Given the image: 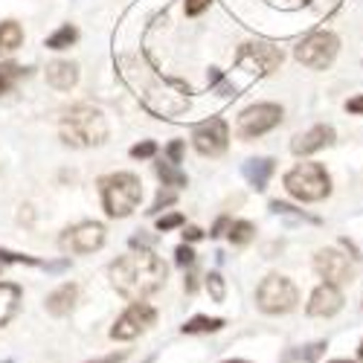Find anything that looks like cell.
Masks as SVG:
<instances>
[{
  "label": "cell",
  "instance_id": "1",
  "mask_svg": "<svg viewBox=\"0 0 363 363\" xmlns=\"http://www.w3.org/2000/svg\"><path fill=\"white\" fill-rule=\"evenodd\" d=\"M111 282L119 296L131 302H143L166 282V264L151 250H140L131 256H123L111 264Z\"/></svg>",
  "mask_w": 363,
  "mask_h": 363
},
{
  "label": "cell",
  "instance_id": "2",
  "mask_svg": "<svg viewBox=\"0 0 363 363\" xmlns=\"http://www.w3.org/2000/svg\"><path fill=\"white\" fill-rule=\"evenodd\" d=\"M62 140L73 148H94L108 140V119L94 105H79L62 119Z\"/></svg>",
  "mask_w": 363,
  "mask_h": 363
},
{
  "label": "cell",
  "instance_id": "3",
  "mask_svg": "<svg viewBox=\"0 0 363 363\" xmlns=\"http://www.w3.org/2000/svg\"><path fill=\"white\" fill-rule=\"evenodd\" d=\"M102 186V201H105V213L111 218H125L131 216L140 198H143V184L140 177L131 174V172H116V174H108L99 180Z\"/></svg>",
  "mask_w": 363,
  "mask_h": 363
},
{
  "label": "cell",
  "instance_id": "4",
  "mask_svg": "<svg viewBox=\"0 0 363 363\" xmlns=\"http://www.w3.org/2000/svg\"><path fill=\"white\" fill-rule=\"evenodd\" d=\"M285 189L296 201H323L331 192V180L320 163H299L285 174Z\"/></svg>",
  "mask_w": 363,
  "mask_h": 363
},
{
  "label": "cell",
  "instance_id": "5",
  "mask_svg": "<svg viewBox=\"0 0 363 363\" xmlns=\"http://www.w3.org/2000/svg\"><path fill=\"white\" fill-rule=\"evenodd\" d=\"M256 302L264 314H288L296 308L299 302V291L288 277H277L270 274L262 279V285L256 288Z\"/></svg>",
  "mask_w": 363,
  "mask_h": 363
},
{
  "label": "cell",
  "instance_id": "6",
  "mask_svg": "<svg viewBox=\"0 0 363 363\" xmlns=\"http://www.w3.org/2000/svg\"><path fill=\"white\" fill-rule=\"evenodd\" d=\"M340 50V41L337 35H331V33H314L308 38H302L294 50L296 55V62L299 65H306L311 70H325L331 62H335V55Z\"/></svg>",
  "mask_w": 363,
  "mask_h": 363
},
{
  "label": "cell",
  "instance_id": "7",
  "mask_svg": "<svg viewBox=\"0 0 363 363\" xmlns=\"http://www.w3.org/2000/svg\"><path fill=\"white\" fill-rule=\"evenodd\" d=\"M279 123H282V108L274 105V102H262V105L247 108L245 113L238 116L235 131H238L241 140H256V137H262L267 131H274Z\"/></svg>",
  "mask_w": 363,
  "mask_h": 363
},
{
  "label": "cell",
  "instance_id": "8",
  "mask_svg": "<svg viewBox=\"0 0 363 363\" xmlns=\"http://www.w3.org/2000/svg\"><path fill=\"white\" fill-rule=\"evenodd\" d=\"M157 323V311L148 306V302H131L128 311L119 317L111 328V337L113 340H134L137 335H143L145 328H151Z\"/></svg>",
  "mask_w": 363,
  "mask_h": 363
},
{
  "label": "cell",
  "instance_id": "9",
  "mask_svg": "<svg viewBox=\"0 0 363 363\" xmlns=\"http://www.w3.org/2000/svg\"><path fill=\"white\" fill-rule=\"evenodd\" d=\"M58 245H62L65 253H79V256L94 253V250H99V247L105 245V227L96 224V221H82V224L70 227V230L62 235V241H58Z\"/></svg>",
  "mask_w": 363,
  "mask_h": 363
},
{
  "label": "cell",
  "instance_id": "10",
  "mask_svg": "<svg viewBox=\"0 0 363 363\" xmlns=\"http://www.w3.org/2000/svg\"><path fill=\"white\" fill-rule=\"evenodd\" d=\"M227 140H230V134H227V123L221 116L203 119V123L195 125V131H192L195 151H198V155H203V157H218L221 151L227 148Z\"/></svg>",
  "mask_w": 363,
  "mask_h": 363
},
{
  "label": "cell",
  "instance_id": "11",
  "mask_svg": "<svg viewBox=\"0 0 363 363\" xmlns=\"http://www.w3.org/2000/svg\"><path fill=\"white\" fill-rule=\"evenodd\" d=\"M238 65L250 67L253 73H274L282 65V50L274 44H245L238 52Z\"/></svg>",
  "mask_w": 363,
  "mask_h": 363
},
{
  "label": "cell",
  "instance_id": "12",
  "mask_svg": "<svg viewBox=\"0 0 363 363\" xmlns=\"http://www.w3.org/2000/svg\"><path fill=\"white\" fill-rule=\"evenodd\" d=\"M314 270L328 285H343V282H352V277H354V267L337 250H320L314 256Z\"/></svg>",
  "mask_w": 363,
  "mask_h": 363
},
{
  "label": "cell",
  "instance_id": "13",
  "mask_svg": "<svg viewBox=\"0 0 363 363\" xmlns=\"http://www.w3.org/2000/svg\"><path fill=\"white\" fill-rule=\"evenodd\" d=\"M340 308H343V294H340L337 285H328V282H323L308 299V314L311 317H331Z\"/></svg>",
  "mask_w": 363,
  "mask_h": 363
},
{
  "label": "cell",
  "instance_id": "14",
  "mask_svg": "<svg viewBox=\"0 0 363 363\" xmlns=\"http://www.w3.org/2000/svg\"><path fill=\"white\" fill-rule=\"evenodd\" d=\"M331 143H335V128H331V125H314L311 131L299 134L291 143V151L296 157H306V155H314V151H320V148H325Z\"/></svg>",
  "mask_w": 363,
  "mask_h": 363
},
{
  "label": "cell",
  "instance_id": "15",
  "mask_svg": "<svg viewBox=\"0 0 363 363\" xmlns=\"http://www.w3.org/2000/svg\"><path fill=\"white\" fill-rule=\"evenodd\" d=\"M79 82V67L73 62H52L47 65V84L52 90H70Z\"/></svg>",
  "mask_w": 363,
  "mask_h": 363
},
{
  "label": "cell",
  "instance_id": "16",
  "mask_svg": "<svg viewBox=\"0 0 363 363\" xmlns=\"http://www.w3.org/2000/svg\"><path fill=\"white\" fill-rule=\"evenodd\" d=\"M76 296H79V288H76L73 282H67V285H62V288H55V291L47 296V311H50L52 317H65V314L73 308Z\"/></svg>",
  "mask_w": 363,
  "mask_h": 363
},
{
  "label": "cell",
  "instance_id": "17",
  "mask_svg": "<svg viewBox=\"0 0 363 363\" xmlns=\"http://www.w3.org/2000/svg\"><path fill=\"white\" fill-rule=\"evenodd\" d=\"M270 174H274V160H270V157H256V160L245 163V177L250 180L253 189H264Z\"/></svg>",
  "mask_w": 363,
  "mask_h": 363
},
{
  "label": "cell",
  "instance_id": "18",
  "mask_svg": "<svg viewBox=\"0 0 363 363\" xmlns=\"http://www.w3.org/2000/svg\"><path fill=\"white\" fill-rule=\"evenodd\" d=\"M18 299H21L18 285H0V325L12 320V314L18 311Z\"/></svg>",
  "mask_w": 363,
  "mask_h": 363
},
{
  "label": "cell",
  "instance_id": "19",
  "mask_svg": "<svg viewBox=\"0 0 363 363\" xmlns=\"http://www.w3.org/2000/svg\"><path fill=\"white\" fill-rule=\"evenodd\" d=\"M221 325H224L221 317H192L180 325V331H184V335H213Z\"/></svg>",
  "mask_w": 363,
  "mask_h": 363
},
{
  "label": "cell",
  "instance_id": "20",
  "mask_svg": "<svg viewBox=\"0 0 363 363\" xmlns=\"http://www.w3.org/2000/svg\"><path fill=\"white\" fill-rule=\"evenodd\" d=\"M21 41H23V29L15 21H4V23H0V52L18 50Z\"/></svg>",
  "mask_w": 363,
  "mask_h": 363
},
{
  "label": "cell",
  "instance_id": "21",
  "mask_svg": "<svg viewBox=\"0 0 363 363\" xmlns=\"http://www.w3.org/2000/svg\"><path fill=\"white\" fill-rule=\"evenodd\" d=\"M76 38H79V29H76V26H70V23H65L62 29H55V33L44 41V47H47V50H67Z\"/></svg>",
  "mask_w": 363,
  "mask_h": 363
},
{
  "label": "cell",
  "instance_id": "22",
  "mask_svg": "<svg viewBox=\"0 0 363 363\" xmlns=\"http://www.w3.org/2000/svg\"><path fill=\"white\" fill-rule=\"evenodd\" d=\"M157 174H160V180H163V186H172V189L186 186V174L177 172L174 163H169V160H160V163H157Z\"/></svg>",
  "mask_w": 363,
  "mask_h": 363
},
{
  "label": "cell",
  "instance_id": "23",
  "mask_svg": "<svg viewBox=\"0 0 363 363\" xmlns=\"http://www.w3.org/2000/svg\"><path fill=\"white\" fill-rule=\"evenodd\" d=\"M253 235H256V227L250 221H233L230 224V241H233V245H238V247L250 245Z\"/></svg>",
  "mask_w": 363,
  "mask_h": 363
},
{
  "label": "cell",
  "instance_id": "24",
  "mask_svg": "<svg viewBox=\"0 0 363 363\" xmlns=\"http://www.w3.org/2000/svg\"><path fill=\"white\" fill-rule=\"evenodd\" d=\"M23 76V70L18 65H0V94H6V90H12V84Z\"/></svg>",
  "mask_w": 363,
  "mask_h": 363
},
{
  "label": "cell",
  "instance_id": "25",
  "mask_svg": "<svg viewBox=\"0 0 363 363\" xmlns=\"http://www.w3.org/2000/svg\"><path fill=\"white\" fill-rule=\"evenodd\" d=\"M206 291H209V296H213L216 302H224V294H227V288H224V279H221V274H209V277H206Z\"/></svg>",
  "mask_w": 363,
  "mask_h": 363
},
{
  "label": "cell",
  "instance_id": "26",
  "mask_svg": "<svg viewBox=\"0 0 363 363\" xmlns=\"http://www.w3.org/2000/svg\"><path fill=\"white\" fill-rule=\"evenodd\" d=\"M328 346H325V340H317V343H308L306 349L299 352V357L306 360V363H311V360H317V357H323V352H325Z\"/></svg>",
  "mask_w": 363,
  "mask_h": 363
},
{
  "label": "cell",
  "instance_id": "27",
  "mask_svg": "<svg viewBox=\"0 0 363 363\" xmlns=\"http://www.w3.org/2000/svg\"><path fill=\"white\" fill-rule=\"evenodd\" d=\"M157 151V143L155 140H145V143H137L134 148H131V157H137V160H145V157H151Z\"/></svg>",
  "mask_w": 363,
  "mask_h": 363
},
{
  "label": "cell",
  "instance_id": "28",
  "mask_svg": "<svg viewBox=\"0 0 363 363\" xmlns=\"http://www.w3.org/2000/svg\"><path fill=\"white\" fill-rule=\"evenodd\" d=\"M0 262H12V264H41V262L33 259V256H21V253L4 250V247H0Z\"/></svg>",
  "mask_w": 363,
  "mask_h": 363
},
{
  "label": "cell",
  "instance_id": "29",
  "mask_svg": "<svg viewBox=\"0 0 363 363\" xmlns=\"http://www.w3.org/2000/svg\"><path fill=\"white\" fill-rule=\"evenodd\" d=\"M174 262H177L180 267H189V264H195V253H192V247L180 245V247L174 250Z\"/></svg>",
  "mask_w": 363,
  "mask_h": 363
},
{
  "label": "cell",
  "instance_id": "30",
  "mask_svg": "<svg viewBox=\"0 0 363 363\" xmlns=\"http://www.w3.org/2000/svg\"><path fill=\"white\" fill-rule=\"evenodd\" d=\"M209 4H213V0H184V9H186V15H201L203 9H209Z\"/></svg>",
  "mask_w": 363,
  "mask_h": 363
},
{
  "label": "cell",
  "instance_id": "31",
  "mask_svg": "<svg viewBox=\"0 0 363 363\" xmlns=\"http://www.w3.org/2000/svg\"><path fill=\"white\" fill-rule=\"evenodd\" d=\"M180 224H184V216H180V213H172V216H166V218L157 221V230L166 233V230H174V227H180Z\"/></svg>",
  "mask_w": 363,
  "mask_h": 363
},
{
  "label": "cell",
  "instance_id": "32",
  "mask_svg": "<svg viewBox=\"0 0 363 363\" xmlns=\"http://www.w3.org/2000/svg\"><path fill=\"white\" fill-rule=\"evenodd\" d=\"M166 155H169V163H180V157H184V140H174V143H169V148H166Z\"/></svg>",
  "mask_w": 363,
  "mask_h": 363
},
{
  "label": "cell",
  "instance_id": "33",
  "mask_svg": "<svg viewBox=\"0 0 363 363\" xmlns=\"http://www.w3.org/2000/svg\"><path fill=\"white\" fill-rule=\"evenodd\" d=\"M172 201H174V192H160V195H157V201H155V206H151L148 213H160V209H163V206H169Z\"/></svg>",
  "mask_w": 363,
  "mask_h": 363
},
{
  "label": "cell",
  "instance_id": "34",
  "mask_svg": "<svg viewBox=\"0 0 363 363\" xmlns=\"http://www.w3.org/2000/svg\"><path fill=\"white\" fill-rule=\"evenodd\" d=\"M151 245H155V238H148V235H134V238H131V247H134V250H137V247L148 250Z\"/></svg>",
  "mask_w": 363,
  "mask_h": 363
},
{
  "label": "cell",
  "instance_id": "35",
  "mask_svg": "<svg viewBox=\"0 0 363 363\" xmlns=\"http://www.w3.org/2000/svg\"><path fill=\"white\" fill-rule=\"evenodd\" d=\"M230 227V221L227 218H218L216 221V227H213V233H209V235H213V238H218V235H224V230Z\"/></svg>",
  "mask_w": 363,
  "mask_h": 363
},
{
  "label": "cell",
  "instance_id": "36",
  "mask_svg": "<svg viewBox=\"0 0 363 363\" xmlns=\"http://www.w3.org/2000/svg\"><path fill=\"white\" fill-rule=\"evenodd\" d=\"M184 238H186V241H198V238H203V233H201L198 227H186V230H184Z\"/></svg>",
  "mask_w": 363,
  "mask_h": 363
},
{
  "label": "cell",
  "instance_id": "37",
  "mask_svg": "<svg viewBox=\"0 0 363 363\" xmlns=\"http://www.w3.org/2000/svg\"><path fill=\"white\" fill-rule=\"evenodd\" d=\"M346 111H352V113H363V96H357V99H352V102L346 105Z\"/></svg>",
  "mask_w": 363,
  "mask_h": 363
},
{
  "label": "cell",
  "instance_id": "38",
  "mask_svg": "<svg viewBox=\"0 0 363 363\" xmlns=\"http://www.w3.org/2000/svg\"><path fill=\"white\" fill-rule=\"evenodd\" d=\"M119 360H123V354H111L105 360H90V363H119Z\"/></svg>",
  "mask_w": 363,
  "mask_h": 363
},
{
  "label": "cell",
  "instance_id": "39",
  "mask_svg": "<svg viewBox=\"0 0 363 363\" xmlns=\"http://www.w3.org/2000/svg\"><path fill=\"white\" fill-rule=\"evenodd\" d=\"M195 288H198V282H195V277H186V291H189V294H192V291H195Z\"/></svg>",
  "mask_w": 363,
  "mask_h": 363
},
{
  "label": "cell",
  "instance_id": "40",
  "mask_svg": "<svg viewBox=\"0 0 363 363\" xmlns=\"http://www.w3.org/2000/svg\"><path fill=\"white\" fill-rule=\"evenodd\" d=\"M331 363H354V360H331Z\"/></svg>",
  "mask_w": 363,
  "mask_h": 363
},
{
  "label": "cell",
  "instance_id": "41",
  "mask_svg": "<svg viewBox=\"0 0 363 363\" xmlns=\"http://www.w3.org/2000/svg\"><path fill=\"white\" fill-rule=\"evenodd\" d=\"M224 363H247V360H224Z\"/></svg>",
  "mask_w": 363,
  "mask_h": 363
},
{
  "label": "cell",
  "instance_id": "42",
  "mask_svg": "<svg viewBox=\"0 0 363 363\" xmlns=\"http://www.w3.org/2000/svg\"><path fill=\"white\" fill-rule=\"evenodd\" d=\"M360 360H363V343H360Z\"/></svg>",
  "mask_w": 363,
  "mask_h": 363
}]
</instances>
